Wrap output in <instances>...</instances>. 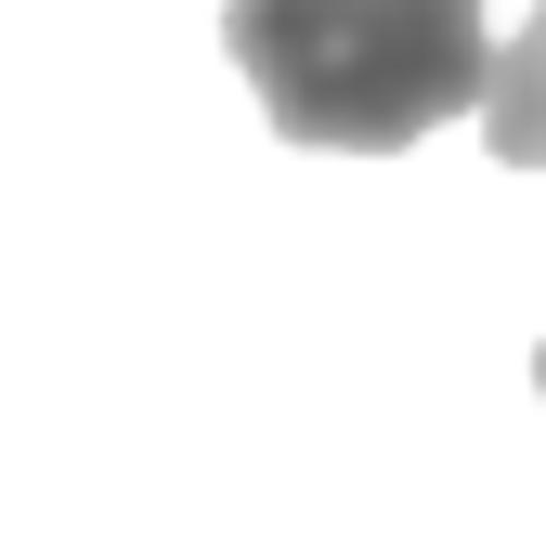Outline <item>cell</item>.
<instances>
[{
	"label": "cell",
	"instance_id": "6da1fadb",
	"mask_svg": "<svg viewBox=\"0 0 546 560\" xmlns=\"http://www.w3.org/2000/svg\"><path fill=\"white\" fill-rule=\"evenodd\" d=\"M222 52L286 143L404 156L495 92L482 0H222Z\"/></svg>",
	"mask_w": 546,
	"mask_h": 560
},
{
	"label": "cell",
	"instance_id": "7a4b0ae2",
	"mask_svg": "<svg viewBox=\"0 0 546 560\" xmlns=\"http://www.w3.org/2000/svg\"><path fill=\"white\" fill-rule=\"evenodd\" d=\"M482 143L508 156V170H546V0L534 26L495 52V92H482Z\"/></svg>",
	"mask_w": 546,
	"mask_h": 560
},
{
	"label": "cell",
	"instance_id": "3957f363",
	"mask_svg": "<svg viewBox=\"0 0 546 560\" xmlns=\"http://www.w3.org/2000/svg\"><path fill=\"white\" fill-rule=\"evenodd\" d=\"M534 392H546V352H534Z\"/></svg>",
	"mask_w": 546,
	"mask_h": 560
}]
</instances>
